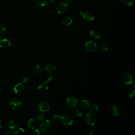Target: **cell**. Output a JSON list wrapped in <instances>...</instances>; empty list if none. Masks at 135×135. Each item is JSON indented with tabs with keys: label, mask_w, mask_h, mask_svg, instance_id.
I'll return each mask as SVG.
<instances>
[{
	"label": "cell",
	"mask_w": 135,
	"mask_h": 135,
	"mask_svg": "<svg viewBox=\"0 0 135 135\" xmlns=\"http://www.w3.org/2000/svg\"><path fill=\"white\" fill-rule=\"evenodd\" d=\"M120 82L124 85H129L133 82V76L129 72H123L119 76Z\"/></svg>",
	"instance_id": "1"
},
{
	"label": "cell",
	"mask_w": 135,
	"mask_h": 135,
	"mask_svg": "<svg viewBox=\"0 0 135 135\" xmlns=\"http://www.w3.org/2000/svg\"><path fill=\"white\" fill-rule=\"evenodd\" d=\"M52 126L51 122L49 120H46L40 124V128L43 132H46L51 129Z\"/></svg>",
	"instance_id": "2"
},
{
	"label": "cell",
	"mask_w": 135,
	"mask_h": 135,
	"mask_svg": "<svg viewBox=\"0 0 135 135\" xmlns=\"http://www.w3.org/2000/svg\"><path fill=\"white\" fill-rule=\"evenodd\" d=\"M86 50L90 52H93L97 50V44L92 41H88L85 44Z\"/></svg>",
	"instance_id": "3"
},
{
	"label": "cell",
	"mask_w": 135,
	"mask_h": 135,
	"mask_svg": "<svg viewBox=\"0 0 135 135\" xmlns=\"http://www.w3.org/2000/svg\"><path fill=\"white\" fill-rule=\"evenodd\" d=\"M39 109L42 112L48 111L50 109V104L49 102L45 100L41 101L39 104Z\"/></svg>",
	"instance_id": "4"
},
{
	"label": "cell",
	"mask_w": 135,
	"mask_h": 135,
	"mask_svg": "<svg viewBox=\"0 0 135 135\" xmlns=\"http://www.w3.org/2000/svg\"><path fill=\"white\" fill-rule=\"evenodd\" d=\"M61 120L66 126H70L73 123V120L72 117L68 114H65L61 116Z\"/></svg>",
	"instance_id": "5"
},
{
	"label": "cell",
	"mask_w": 135,
	"mask_h": 135,
	"mask_svg": "<svg viewBox=\"0 0 135 135\" xmlns=\"http://www.w3.org/2000/svg\"><path fill=\"white\" fill-rule=\"evenodd\" d=\"M85 120L88 124L90 126H94L96 123V118L91 113H89L86 114L85 117Z\"/></svg>",
	"instance_id": "6"
},
{
	"label": "cell",
	"mask_w": 135,
	"mask_h": 135,
	"mask_svg": "<svg viewBox=\"0 0 135 135\" xmlns=\"http://www.w3.org/2000/svg\"><path fill=\"white\" fill-rule=\"evenodd\" d=\"M78 104V100L76 98L74 97H69L66 99V105L70 108H73Z\"/></svg>",
	"instance_id": "7"
},
{
	"label": "cell",
	"mask_w": 135,
	"mask_h": 135,
	"mask_svg": "<svg viewBox=\"0 0 135 135\" xmlns=\"http://www.w3.org/2000/svg\"><path fill=\"white\" fill-rule=\"evenodd\" d=\"M21 105V101L18 99H14L12 100L9 103L10 107L13 110H17Z\"/></svg>",
	"instance_id": "8"
},
{
	"label": "cell",
	"mask_w": 135,
	"mask_h": 135,
	"mask_svg": "<svg viewBox=\"0 0 135 135\" xmlns=\"http://www.w3.org/2000/svg\"><path fill=\"white\" fill-rule=\"evenodd\" d=\"M68 9V4L66 3L61 2L56 7V10L58 14H61L65 13Z\"/></svg>",
	"instance_id": "9"
},
{
	"label": "cell",
	"mask_w": 135,
	"mask_h": 135,
	"mask_svg": "<svg viewBox=\"0 0 135 135\" xmlns=\"http://www.w3.org/2000/svg\"><path fill=\"white\" fill-rule=\"evenodd\" d=\"M44 69H45V70L50 74L55 72L57 70V68L56 65L52 63H46L44 66Z\"/></svg>",
	"instance_id": "10"
},
{
	"label": "cell",
	"mask_w": 135,
	"mask_h": 135,
	"mask_svg": "<svg viewBox=\"0 0 135 135\" xmlns=\"http://www.w3.org/2000/svg\"><path fill=\"white\" fill-rule=\"evenodd\" d=\"M25 89V85L23 82L16 84L13 88L14 92L16 93H20L23 92Z\"/></svg>",
	"instance_id": "11"
},
{
	"label": "cell",
	"mask_w": 135,
	"mask_h": 135,
	"mask_svg": "<svg viewBox=\"0 0 135 135\" xmlns=\"http://www.w3.org/2000/svg\"><path fill=\"white\" fill-rule=\"evenodd\" d=\"M79 16H82L83 18L86 21H91L94 20V16L92 14V13L89 11H86L84 13L82 12H79Z\"/></svg>",
	"instance_id": "12"
},
{
	"label": "cell",
	"mask_w": 135,
	"mask_h": 135,
	"mask_svg": "<svg viewBox=\"0 0 135 135\" xmlns=\"http://www.w3.org/2000/svg\"><path fill=\"white\" fill-rule=\"evenodd\" d=\"M49 88V82L47 81H44L40 82L37 86V89L42 91L47 90Z\"/></svg>",
	"instance_id": "13"
},
{
	"label": "cell",
	"mask_w": 135,
	"mask_h": 135,
	"mask_svg": "<svg viewBox=\"0 0 135 135\" xmlns=\"http://www.w3.org/2000/svg\"><path fill=\"white\" fill-rule=\"evenodd\" d=\"M110 112L114 116H119L121 114L120 109L115 105H113L110 109Z\"/></svg>",
	"instance_id": "14"
},
{
	"label": "cell",
	"mask_w": 135,
	"mask_h": 135,
	"mask_svg": "<svg viewBox=\"0 0 135 135\" xmlns=\"http://www.w3.org/2000/svg\"><path fill=\"white\" fill-rule=\"evenodd\" d=\"M11 46V42L6 39L3 38L0 40V47L4 49H7L9 48Z\"/></svg>",
	"instance_id": "15"
},
{
	"label": "cell",
	"mask_w": 135,
	"mask_h": 135,
	"mask_svg": "<svg viewBox=\"0 0 135 135\" xmlns=\"http://www.w3.org/2000/svg\"><path fill=\"white\" fill-rule=\"evenodd\" d=\"M90 35L92 38H93L94 40L99 39L100 37V34L99 32L97 30L91 31L90 33Z\"/></svg>",
	"instance_id": "16"
},
{
	"label": "cell",
	"mask_w": 135,
	"mask_h": 135,
	"mask_svg": "<svg viewBox=\"0 0 135 135\" xmlns=\"http://www.w3.org/2000/svg\"><path fill=\"white\" fill-rule=\"evenodd\" d=\"M72 22V19L70 17L67 16L64 17L62 21V24L65 26H69L70 25H71Z\"/></svg>",
	"instance_id": "17"
},
{
	"label": "cell",
	"mask_w": 135,
	"mask_h": 135,
	"mask_svg": "<svg viewBox=\"0 0 135 135\" xmlns=\"http://www.w3.org/2000/svg\"><path fill=\"white\" fill-rule=\"evenodd\" d=\"M98 107L95 104H92L91 105L89 106L88 111L89 113H94L97 112L98 111Z\"/></svg>",
	"instance_id": "18"
},
{
	"label": "cell",
	"mask_w": 135,
	"mask_h": 135,
	"mask_svg": "<svg viewBox=\"0 0 135 135\" xmlns=\"http://www.w3.org/2000/svg\"><path fill=\"white\" fill-rule=\"evenodd\" d=\"M36 126V121L34 119H30L28 122L27 126L28 128L31 129H33Z\"/></svg>",
	"instance_id": "19"
},
{
	"label": "cell",
	"mask_w": 135,
	"mask_h": 135,
	"mask_svg": "<svg viewBox=\"0 0 135 135\" xmlns=\"http://www.w3.org/2000/svg\"><path fill=\"white\" fill-rule=\"evenodd\" d=\"M89 105H90L89 102L88 100H81V101L80 102V108L81 109H86L87 108L89 107Z\"/></svg>",
	"instance_id": "20"
},
{
	"label": "cell",
	"mask_w": 135,
	"mask_h": 135,
	"mask_svg": "<svg viewBox=\"0 0 135 135\" xmlns=\"http://www.w3.org/2000/svg\"><path fill=\"white\" fill-rule=\"evenodd\" d=\"M48 5V3L47 1L43 0L41 1H39L36 4V6L38 8H44L46 7Z\"/></svg>",
	"instance_id": "21"
},
{
	"label": "cell",
	"mask_w": 135,
	"mask_h": 135,
	"mask_svg": "<svg viewBox=\"0 0 135 135\" xmlns=\"http://www.w3.org/2000/svg\"><path fill=\"white\" fill-rule=\"evenodd\" d=\"M33 71H34V73L36 74H40L42 71H43V68H42V66L40 65V64H37L36 65L34 68V70H33Z\"/></svg>",
	"instance_id": "22"
},
{
	"label": "cell",
	"mask_w": 135,
	"mask_h": 135,
	"mask_svg": "<svg viewBox=\"0 0 135 135\" xmlns=\"http://www.w3.org/2000/svg\"><path fill=\"white\" fill-rule=\"evenodd\" d=\"M18 127V124L17 122L14 120H11L9 122V127L10 129H16Z\"/></svg>",
	"instance_id": "23"
},
{
	"label": "cell",
	"mask_w": 135,
	"mask_h": 135,
	"mask_svg": "<svg viewBox=\"0 0 135 135\" xmlns=\"http://www.w3.org/2000/svg\"><path fill=\"white\" fill-rule=\"evenodd\" d=\"M6 27L2 24H0V38L3 36V35L6 32Z\"/></svg>",
	"instance_id": "24"
},
{
	"label": "cell",
	"mask_w": 135,
	"mask_h": 135,
	"mask_svg": "<svg viewBox=\"0 0 135 135\" xmlns=\"http://www.w3.org/2000/svg\"><path fill=\"white\" fill-rule=\"evenodd\" d=\"M44 117H45V115L44 113H39L37 114V115L36 116V118L37 120H38L39 121H42L44 119Z\"/></svg>",
	"instance_id": "25"
},
{
	"label": "cell",
	"mask_w": 135,
	"mask_h": 135,
	"mask_svg": "<svg viewBox=\"0 0 135 135\" xmlns=\"http://www.w3.org/2000/svg\"><path fill=\"white\" fill-rule=\"evenodd\" d=\"M121 1L126 5L130 6L133 3V0H121Z\"/></svg>",
	"instance_id": "26"
},
{
	"label": "cell",
	"mask_w": 135,
	"mask_h": 135,
	"mask_svg": "<svg viewBox=\"0 0 135 135\" xmlns=\"http://www.w3.org/2000/svg\"><path fill=\"white\" fill-rule=\"evenodd\" d=\"M100 49L103 51H107L108 49L107 45L106 44H104V43L101 44L100 45Z\"/></svg>",
	"instance_id": "27"
},
{
	"label": "cell",
	"mask_w": 135,
	"mask_h": 135,
	"mask_svg": "<svg viewBox=\"0 0 135 135\" xmlns=\"http://www.w3.org/2000/svg\"><path fill=\"white\" fill-rule=\"evenodd\" d=\"M61 117H60V115L57 114H55L53 117V120L55 122H59L61 120Z\"/></svg>",
	"instance_id": "28"
},
{
	"label": "cell",
	"mask_w": 135,
	"mask_h": 135,
	"mask_svg": "<svg viewBox=\"0 0 135 135\" xmlns=\"http://www.w3.org/2000/svg\"><path fill=\"white\" fill-rule=\"evenodd\" d=\"M89 135H97L98 134V132L94 129H91L89 130Z\"/></svg>",
	"instance_id": "29"
},
{
	"label": "cell",
	"mask_w": 135,
	"mask_h": 135,
	"mask_svg": "<svg viewBox=\"0 0 135 135\" xmlns=\"http://www.w3.org/2000/svg\"><path fill=\"white\" fill-rule=\"evenodd\" d=\"M75 115H76V116H78V117H81V116H82V111H81L80 109H78V108H77V109H75Z\"/></svg>",
	"instance_id": "30"
},
{
	"label": "cell",
	"mask_w": 135,
	"mask_h": 135,
	"mask_svg": "<svg viewBox=\"0 0 135 135\" xmlns=\"http://www.w3.org/2000/svg\"><path fill=\"white\" fill-rule=\"evenodd\" d=\"M15 134H23L24 132V130L23 129L21 128H19L17 129V130H16L15 131Z\"/></svg>",
	"instance_id": "31"
},
{
	"label": "cell",
	"mask_w": 135,
	"mask_h": 135,
	"mask_svg": "<svg viewBox=\"0 0 135 135\" xmlns=\"http://www.w3.org/2000/svg\"><path fill=\"white\" fill-rule=\"evenodd\" d=\"M15 134V131H13V130H8L5 132V134H7V135H14Z\"/></svg>",
	"instance_id": "32"
},
{
	"label": "cell",
	"mask_w": 135,
	"mask_h": 135,
	"mask_svg": "<svg viewBox=\"0 0 135 135\" xmlns=\"http://www.w3.org/2000/svg\"><path fill=\"white\" fill-rule=\"evenodd\" d=\"M40 133V132L38 129H35L33 133L34 135H38Z\"/></svg>",
	"instance_id": "33"
},
{
	"label": "cell",
	"mask_w": 135,
	"mask_h": 135,
	"mask_svg": "<svg viewBox=\"0 0 135 135\" xmlns=\"http://www.w3.org/2000/svg\"><path fill=\"white\" fill-rule=\"evenodd\" d=\"M134 94H135V91H134V90H132V91L130 92V94H129V97L132 98V97H133L134 95Z\"/></svg>",
	"instance_id": "34"
},
{
	"label": "cell",
	"mask_w": 135,
	"mask_h": 135,
	"mask_svg": "<svg viewBox=\"0 0 135 135\" xmlns=\"http://www.w3.org/2000/svg\"><path fill=\"white\" fill-rule=\"evenodd\" d=\"M28 80V78L27 76H24L23 78V81L22 82L23 83H26V82H27V81Z\"/></svg>",
	"instance_id": "35"
},
{
	"label": "cell",
	"mask_w": 135,
	"mask_h": 135,
	"mask_svg": "<svg viewBox=\"0 0 135 135\" xmlns=\"http://www.w3.org/2000/svg\"><path fill=\"white\" fill-rule=\"evenodd\" d=\"M52 80H53V76H52V75H50V76H49L47 78L46 81H47V82H49V81H51Z\"/></svg>",
	"instance_id": "36"
},
{
	"label": "cell",
	"mask_w": 135,
	"mask_h": 135,
	"mask_svg": "<svg viewBox=\"0 0 135 135\" xmlns=\"http://www.w3.org/2000/svg\"><path fill=\"white\" fill-rule=\"evenodd\" d=\"M73 2V0H66L65 3L68 5V4H72Z\"/></svg>",
	"instance_id": "37"
},
{
	"label": "cell",
	"mask_w": 135,
	"mask_h": 135,
	"mask_svg": "<svg viewBox=\"0 0 135 135\" xmlns=\"http://www.w3.org/2000/svg\"><path fill=\"white\" fill-rule=\"evenodd\" d=\"M2 127V121L0 119V129Z\"/></svg>",
	"instance_id": "38"
},
{
	"label": "cell",
	"mask_w": 135,
	"mask_h": 135,
	"mask_svg": "<svg viewBox=\"0 0 135 135\" xmlns=\"http://www.w3.org/2000/svg\"><path fill=\"white\" fill-rule=\"evenodd\" d=\"M49 2H53V1H54L55 0H48Z\"/></svg>",
	"instance_id": "39"
},
{
	"label": "cell",
	"mask_w": 135,
	"mask_h": 135,
	"mask_svg": "<svg viewBox=\"0 0 135 135\" xmlns=\"http://www.w3.org/2000/svg\"><path fill=\"white\" fill-rule=\"evenodd\" d=\"M30 1L31 2H34V1H36V0H30Z\"/></svg>",
	"instance_id": "40"
}]
</instances>
